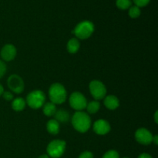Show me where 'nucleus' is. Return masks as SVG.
Listing matches in <instances>:
<instances>
[{
  "label": "nucleus",
  "mask_w": 158,
  "mask_h": 158,
  "mask_svg": "<svg viewBox=\"0 0 158 158\" xmlns=\"http://www.w3.org/2000/svg\"><path fill=\"white\" fill-rule=\"evenodd\" d=\"M72 124L74 129L80 133H85L91 126V119L86 113L77 111L72 117Z\"/></svg>",
  "instance_id": "f257e3e1"
},
{
  "label": "nucleus",
  "mask_w": 158,
  "mask_h": 158,
  "mask_svg": "<svg viewBox=\"0 0 158 158\" xmlns=\"http://www.w3.org/2000/svg\"><path fill=\"white\" fill-rule=\"evenodd\" d=\"M49 97L52 103L61 104L66 101V89L61 83H53V84L51 85L49 89Z\"/></svg>",
  "instance_id": "f03ea898"
},
{
  "label": "nucleus",
  "mask_w": 158,
  "mask_h": 158,
  "mask_svg": "<svg viewBox=\"0 0 158 158\" xmlns=\"http://www.w3.org/2000/svg\"><path fill=\"white\" fill-rule=\"evenodd\" d=\"M94 31V25L90 21H83L77 25L73 30L76 36L80 40H86L92 35Z\"/></svg>",
  "instance_id": "7ed1b4c3"
},
{
  "label": "nucleus",
  "mask_w": 158,
  "mask_h": 158,
  "mask_svg": "<svg viewBox=\"0 0 158 158\" xmlns=\"http://www.w3.org/2000/svg\"><path fill=\"white\" fill-rule=\"evenodd\" d=\"M46 95L41 90H33L29 93L26 97V103L32 109H39L44 105Z\"/></svg>",
  "instance_id": "20e7f679"
},
{
  "label": "nucleus",
  "mask_w": 158,
  "mask_h": 158,
  "mask_svg": "<svg viewBox=\"0 0 158 158\" xmlns=\"http://www.w3.org/2000/svg\"><path fill=\"white\" fill-rule=\"evenodd\" d=\"M66 150V142L62 140H52L48 144L46 151L48 156L52 158H60L62 157Z\"/></svg>",
  "instance_id": "39448f33"
},
{
  "label": "nucleus",
  "mask_w": 158,
  "mask_h": 158,
  "mask_svg": "<svg viewBox=\"0 0 158 158\" xmlns=\"http://www.w3.org/2000/svg\"><path fill=\"white\" fill-rule=\"evenodd\" d=\"M89 91L91 95L97 100H102L106 97V88L100 80H93L89 83Z\"/></svg>",
  "instance_id": "423d86ee"
},
{
  "label": "nucleus",
  "mask_w": 158,
  "mask_h": 158,
  "mask_svg": "<svg viewBox=\"0 0 158 158\" xmlns=\"http://www.w3.org/2000/svg\"><path fill=\"white\" fill-rule=\"evenodd\" d=\"M69 104L72 108L77 111H82L86 107L87 101L84 95L80 92H74L69 97Z\"/></svg>",
  "instance_id": "0eeeda50"
},
{
  "label": "nucleus",
  "mask_w": 158,
  "mask_h": 158,
  "mask_svg": "<svg viewBox=\"0 0 158 158\" xmlns=\"http://www.w3.org/2000/svg\"><path fill=\"white\" fill-rule=\"evenodd\" d=\"M8 86L12 92L15 94H21L24 89V82L19 76L12 74L8 79Z\"/></svg>",
  "instance_id": "6e6552de"
},
{
  "label": "nucleus",
  "mask_w": 158,
  "mask_h": 158,
  "mask_svg": "<svg viewBox=\"0 0 158 158\" xmlns=\"http://www.w3.org/2000/svg\"><path fill=\"white\" fill-rule=\"evenodd\" d=\"M135 138L140 144L149 145L152 143L153 135L146 128H139L135 133Z\"/></svg>",
  "instance_id": "1a4fd4ad"
},
{
  "label": "nucleus",
  "mask_w": 158,
  "mask_h": 158,
  "mask_svg": "<svg viewBox=\"0 0 158 158\" xmlns=\"http://www.w3.org/2000/svg\"><path fill=\"white\" fill-rule=\"evenodd\" d=\"M17 51L15 49V46L12 44H6V46H4L2 49L1 52V57L4 61H12L15 59V57L16 56Z\"/></svg>",
  "instance_id": "9d476101"
},
{
  "label": "nucleus",
  "mask_w": 158,
  "mask_h": 158,
  "mask_svg": "<svg viewBox=\"0 0 158 158\" xmlns=\"http://www.w3.org/2000/svg\"><path fill=\"white\" fill-rule=\"evenodd\" d=\"M94 131L98 135H105L110 131V125L106 120H98L94 123Z\"/></svg>",
  "instance_id": "9b49d317"
},
{
  "label": "nucleus",
  "mask_w": 158,
  "mask_h": 158,
  "mask_svg": "<svg viewBox=\"0 0 158 158\" xmlns=\"http://www.w3.org/2000/svg\"><path fill=\"white\" fill-rule=\"evenodd\" d=\"M104 105L107 109L114 110L120 106V101L115 96L109 95L104 97Z\"/></svg>",
  "instance_id": "f8f14e48"
},
{
  "label": "nucleus",
  "mask_w": 158,
  "mask_h": 158,
  "mask_svg": "<svg viewBox=\"0 0 158 158\" xmlns=\"http://www.w3.org/2000/svg\"><path fill=\"white\" fill-rule=\"evenodd\" d=\"M54 117H55V120H56L58 123H66L68 122L69 119V114L67 111H66L65 110H59L56 111L55 114H54Z\"/></svg>",
  "instance_id": "ddd939ff"
},
{
  "label": "nucleus",
  "mask_w": 158,
  "mask_h": 158,
  "mask_svg": "<svg viewBox=\"0 0 158 158\" xmlns=\"http://www.w3.org/2000/svg\"><path fill=\"white\" fill-rule=\"evenodd\" d=\"M46 129L49 134L56 135L60 132V123H58L55 119L49 120L46 124Z\"/></svg>",
  "instance_id": "4468645a"
},
{
  "label": "nucleus",
  "mask_w": 158,
  "mask_h": 158,
  "mask_svg": "<svg viewBox=\"0 0 158 158\" xmlns=\"http://www.w3.org/2000/svg\"><path fill=\"white\" fill-rule=\"evenodd\" d=\"M80 42L77 38H72L68 41L67 50L69 53H76L80 49Z\"/></svg>",
  "instance_id": "2eb2a0df"
},
{
  "label": "nucleus",
  "mask_w": 158,
  "mask_h": 158,
  "mask_svg": "<svg viewBox=\"0 0 158 158\" xmlns=\"http://www.w3.org/2000/svg\"><path fill=\"white\" fill-rule=\"evenodd\" d=\"M26 103L23 98L21 97H17V98L14 99L12 103V108L15 111H22L25 109L26 107Z\"/></svg>",
  "instance_id": "dca6fc26"
},
{
  "label": "nucleus",
  "mask_w": 158,
  "mask_h": 158,
  "mask_svg": "<svg viewBox=\"0 0 158 158\" xmlns=\"http://www.w3.org/2000/svg\"><path fill=\"white\" fill-rule=\"evenodd\" d=\"M43 114H45L47 117H52L54 116L56 111V106L54 103H52V102H49V103H44L43 105Z\"/></svg>",
  "instance_id": "f3484780"
},
{
  "label": "nucleus",
  "mask_w": 158,
  "mask_h": 158,
  "mask_svg": "<svg viewBox=\"0 0 158 158\" xmlns=\"http://www.w3.org/2000/svg\"><path fill=\"white\" fill-rule=\"evenodd\" d=\"M86 110L89 114H96L100 108V104L98 101H91L86 105Z\"/></svg>",
  "instance_id": "a211bd4d"
},
{
  "label": "nucleus",
  "mask_w": 158,
  "mask_h": 158,
  "mask_svg": "<svg viewBox=\"0 0 158 158\" xmlns=\"http://www.w3.org/2000/svg\"><path fill=\"white\" fill-rule=\"evenodd\" d=\"M116 4L119 9L125 10L131 7L132 2H131V0H117Z\"/></svg>",
  "instance_id": "6ab92c4d"
},
{
  "label": "nucleus",
  "mask_w": 158,
  "mask_h": 158,
  "mask_svg": "<svg viewBox=\"0 0 158 158\" xmlns=\"http://www.w3.org/2000/svg\"><path fill=\"white\" fill-rule=\"evenodd\" d=\"M140 13H141V12H140V8L137 7V6H131L130 7L129 15L132 19H136L137 17H139L140 15Z\"/></svg>",
  "instance_id": "aec40b11"
},
{
  "label": "nucleus",
  "mask_w": 158,
  "mask_h": 158,
  "mask_svg": "<svg viewBox=\"0 0 158 158\" xmlns=\"http://www.w3.org/2000/svg\"><path fill=\"white\" fill-rule=\"evenodd\" d=\"M102 158H120V156H119L117 151H114V150H110L105 153Z\"/></svg>",
  "instance_id": "412c9836"
},
{
  "label": "nucleus",
  "mask_w": 158,
  "mask_h": 158,
  "mask_svg": "<svg viewBox=\"0 0 158 158\" xmlns=\"http://www.w3.org/2000/svg\"><path fill=\"white\" fill-rule=\"evenodd\" d=\"M151 0H134V2L135 3L137 7H143L148 5Z\"/></svg>",
  "instance_id": "4be33fe9"
},
{
  "label": "nucleus",
  "mask_w": 158,
  "mask_h": 158,
  "mask_svg": "<svg viewBox=\"0 0 158 158\" xmlns=\"http://www.w3.org/2000/svg\"><path fill=\"white\" fill-rule=\"evenodd\" d=\"M6 72V65L3 61L0 60V79L5 75Z\"/></svg>",
  "instance_id": "5701e85b"
},
{
  "label": "nucleus",
  "mask_w": 158,
  "mask_h": 158,
  "mask_svg": "<svg viewBox=\"0 0 158 158\" xmlns=\"http://www.w3.org/2000/svg\"><path fill=\"white\" fill-rule=\"evenodd\" d=\"M3 98L5 99L7 101H10V100H13V95L11 92H9V91H6V92H3L2 94Z\"/></svg>",
  "instance_id": "b1692460"
},
{
  "label": "nucleus",
  "mask_w": 158,
  "mask_h": 158,
  "mask_svg": "<svg viewBox=\"0 0 158 158\" xmlns=\"http://www.w3.org/2000/svg\"><path fill=\"white\" fill-rule=\"evenodd\" d=\"M79 158H94V154L89 151H84L80 154Z\"/></svg>",
  "instance_id": "393cba45"
},
{
  "label": "nucleus",
  "mask_w": 158,
  "mask_h": 158,
  "mask_svg": "<svg viewBox=\"0 0 158 158\" xmlns=\"http://www.w3.org/2000/svg\"><path fill=\"white\" fill-rule=\"evenodd\" d=\"M138 158H153L150 154H147V153H143L140 155H139Z\"/></svg>",
  "instance_id": "a878e982"
},
{
  "label": "nucleus",
  "mask_w": 158,
  "mask_h": 158,
  "mask_svg": "<svg viewBox=\"0 0 158 158\" xmlns=\"http://www.w3.org/2000/svg\"><path fill=\"white\" fill-rule=\"evenodd\" d=\"M152 142H154L156 145L158 144V136L157 135H154L153 136V139H152Z\"/></svg>",
  "instance_id": "bb28decb"
},
{
  "label": "nucleus",
  "mask_w": 158,
  "mask_h": 158,
  "mask_svg": "<svg viewBox=\"0 0 158 158\" xmlns=\"http://www.w3.org/2000/svg\"><path fill=\"white\" fill-rule=\"evenodd\" d=\"M3 92H4V88L2 86V84H0V96L2 95Z\"/></svg>",
  "instance_id": "cd10ccee"
},
{
  "label": "nucleus",
  "mask_w": 158,
  "mask_h": 158,
  "mask_svg": "<svg viewBox=\"0 0 158 158\" xmlns=\"http://www.w3.org/2000/svg\"><path fill=\"white\" fill-rule=\"evenodd\" d=\"M157 111H156V113H155V114H154V120H155V123H157V122H158V120H157Z\"/></svg>",
  "instance_id": "c85d7f7f"
},
{
  "label": "nucleus",
  "mask_w": 158,
  "mask_h": 158,
  "mask_svg": "<svg viewBox=\"0 0 158 158\" xmlns=\"http://www.w3.org/2000/svg\"><path fill=\"white\" fill-rule=\"evenodd\" d=\"M39 158H49V157L48 156V154H43V155L40 156Z\"/></svg>",
  "instance_id": "c756f323"
},
{
  "label": "nucleus",
  "mask_w": 158,
  "mask_h": 158,
  "mask_svg": "<svg viewBox=\"0 0 158 158\" xmlns=\"http://www.w3.org/2000/svg\"><path fill=\"white\" fill-rule=\"evenodd\" d=\"M123 158H129V157H123Z\"/></svg>",
  "instance_id": "7c9ffc66"
}]
</instances>
